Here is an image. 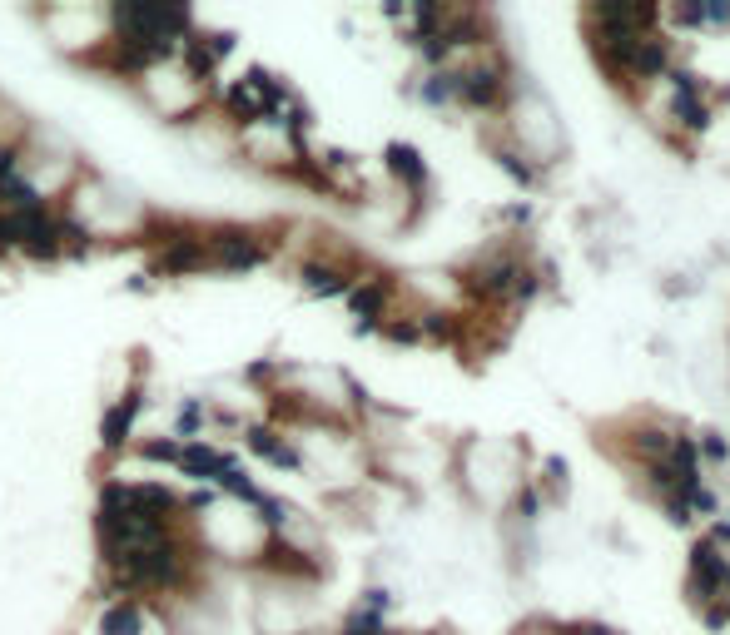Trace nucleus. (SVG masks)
<instances>
[{"instance_id":"obj_1","label":"nucleus","mask_w":730,"mask_h":635,"mask_svg":"<svg viewBox=\"0 0 730 635\" xmlns=\"http://www.w3.org/2000/svg\"><path fill=\"white\" fill-rule=\"evenodd\" d=\"M527 273V263L512 254V249H492V254H482L477 263H467V273H462V288L467 293H477L482 303H512V293H517V278Z\"/></svg>"},{"instance_id":"obj_2","label":"nucleus","mask_w":730,"mask_h":635,"mask_svg":"<svg viewBox=\"0 0 730 635\" xmlns=\"http://www.w3.org/2000/svg\"><path fill=\"white\" fill-rule=\"evenodd\" d=\"M452 75V105L467 110H497L507 100V65L502 60H482L467 70H447Z\"/></svg>"},{"instance_id":"obj_3","label":"nucleus","mask_w":730,"mask_h":635,"mask_svg":"<svg viewBox=\"0 0 730 635\" xmlns=\"http://www.w3.org/2000/svg\"><path fill=\"white\" fill-rule=\"evenodd\" d=\"M671 65H676L671 40L651 30V35H636V45H631V55H626V65H621V80H631V85H651V80H666Z\"/></svg>"},{"instance_id":"obj_4","label":"nucleus","mask_w":730,"mask_h":635,"mask_svg":"<svg viewBox=\"0 0 730 635\" xmlns=\"http://www.w3.org/2000/svg\"><path fill=\"white\" fill-rule=\"evenodd\" d=\"M586 25H606V30H631V35H651L661 25L656 5H626V0H601L586 10Z\"/></svg>"},{"instance_id":"obj_5","label":"nucleus","mask_w":730,"mask_h":635,"mask_svg":"<svg viewBox=\"0 0 730 635\" xmlns=\"http://www.w3.org/2000/svg\"><path fill=\"white\" fill-rule=\"evenodd\" d=\"M671 442H676V427H661V422H641V427H631V437H626V452L646 467V462H661L666 452H671Z\"/></svg>"},{"instance_id":"obj_6","label":"nucleus","mask_w":730,"mask_h":635,"mask_svg":"<svg viewBox=\"0 0 730 635\" xmlns=\"http://www.w3.org/2000/svg\"><path fill=\"white\" fill-rule=\"evenodd\" d=\"M388 169H393V179L403 184V189H428V164H423V154L413 149V144H388Z\"/></svg>"},{"instance_id":"obj_7","label":"nucleus","mask_w":730,"mask_h":635,"mask_svg":"<svg viewBox=\"0 0 730 635\" xmlns=\"http://www.w3.org/2000/svg\"><path fill=\"white\" fill-rule=\"evenodd\" d=\"M671 115H676V125L686 129V134H706V129H711V120H716V110H711L706 90H691V95H671Z\"/></svg>"},{"instance_id":"obj_8","label":"nucleus","mask_w":730,"mask_h":635,"mask_svg":"<svg viewBox=\"0 0 730 635\" xmlns=\"http://www.w3.org/2000/svg\"><path fill=\"white\" fill-rule=\"evenodd\" d=\"M492 154H497V169H507V174H512L522 189H532V184L542 179V164H532V159H527L517 144H497Z\"/></svg>"},{"instance_id":"obj_9","label":"nucleus","mask_w":730,"mask_h":635,"mask_svg":"<svg viewBox=\"0 0 730 635\" xmlns=\"http://www.w3.org/2000/svg\"><path fill=\"white\" fill-rule=\"evenodd\" d=\"M696 452H701V462H726L730 442L721 437V432H701V437H696Z\"/></svg>"},{"instance_id":"obj_10","label":"nucleus","mask_w":730,"mask_h":635,"mask_svg":"<svg viewBox=\"0 0 730 635\" xmlns=\"http://www.w3.org/2000/svg\"><path fill=\"white\" fill-rule=\"evenodd\" d=\"M542 472H547L542 482H547V487H552V497L562 502V497H567V462H562V457H547V462H542ZM542 482H537V487H542Z\"/></svg>"},{"instance_id":"obj_11","label":"nucleus","mask_w":730,"mask_h":635,"mask_svg":"<svg viewBox=\"0 0 730 635\" xmlns=\"http://www.w3.org/2000/svg\"><path fill=\"white\" fill-rule=\"evenodd\" d=\"M557 635H616L611 626H601V621H562V626H552Z\"/></svg>"},{"instance_id":"obj_12","label":"nucleus","mask_w":730,"mask_h":635,"mask_svg":"<svg viewBox=\"0 0 730 635\" xmlns=\"http://www.w3.org/2000/svg\"><path fill=\"white\" fill-rule=\"evenodd\" d=\"M537 511H542L537 487H522V497H517V516H522V521H537Z\"/></svg>"},{"instance_id":"obj_13","label":"nucleus","mask_w":730,"mask_h":635,"mask_svg":"<svg viewBox=\"0 0 730 635\" xmlns=\"http://www.w3.org/2000/svg\"><path fill=\"white\" fill-rule=\"evenodd\" d=\"M721 616H726V626H730V601H726V606H721Z\"/></svg>"}]
</instances>
